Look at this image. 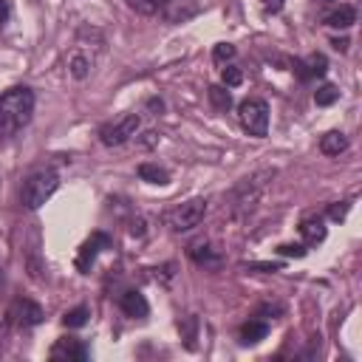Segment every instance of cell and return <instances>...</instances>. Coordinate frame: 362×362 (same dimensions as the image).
<instances>
[{
  "label": "cell",
  "mask_w": 362,
  "mask_h": 362,
  "mask_svg": "<svg viewBox=\"0 0 362 362\" xmlns=\"http://www.w3.org/2000/svg\"><path fill=\"white\" fill-rule=\"evenodd\" d=\"M206 96H209V102H212L215 110H229V105H232V96H229L226 85H209Z\"/></svg>",
  "instance_id": "obj_18"
},
{
  "label": "cell",
  "mask_w": 362,
  "mask_h": 362,
  "mask_svg": "<svg viewBox=\"0 0 362 362\" xmlns=\"http://www.w3.org/2000/svg\"><path fill=\"white\" fill-rule=\"evenodd\" d=\"M280 6H283V0H266V8H269V11H277Z\"/></svg>",
  "instance_id": "obj_30"
},
{
  "label": "cell",
  "mask_w": 362,
  "mask_h": 362,
  "mask_svg": "<svg viewBox=\"0 0 362 362\" xmlns=\"http://www.w3.org/2000/svg\"><path fill=\"white\" fill-rule=\"evenodd\" d=\"M266 334H269V325H266L263 320H249V322L240 328V339H243L246 345H252V342H260Z\"/></svg>",
  "instance_id": "obj_17"
},
{
  "label": "cell",
  "mask_w": 362,
  "mask_h": 362,
  "mask_svg": "<svg viewBox=\"0 0 362 362\" xmlns=\"http://www.w3.org/2000/svg\"><path fill=\"white\" fill-rule=\"evenodd\" d=\"M8 14H11L8 0H0V23H6V20H8Z\"/></svg>",
  "instance_id": "obj_28"
},
{
  "label": "cell",
  "mask_w": 362,
  "mask_h": 362,
  "mask_svg": "<svg viewBox=\"0 0 362 362\" xmlns=\"http://www.w3.org/2000/svg\"><path fill=\"white\" fill-rule=\"evenodd\" d=\"M189 257H192L198 266H204V269H218V266H221V255H218L209 243H192V246H189Z\"/></svg>",
  "instance_id": "obj_11"
},
{
  "label": "cell",
  "mask_w": 362,
  "mask_h": 362,
  "mask_svg": "<svg viewBox=\"0 0 362 362\" xmlns=\"http://www.w3.org/2000/svg\"><path fill=\"white\" fill-rule=\"evenodd\" d=\"M57 187H59V175L54 170H37L23 181L20 201L25 209H40L57 192Z\"/></svg>",
  "instance_id": "obj_2"
},
{
  "label": "cell",
  "mask_w": 362,
  "mask_h": 362,
  "mask_svg": "<svg viewBox=\"0 0 362 362\" xmlns=\"http://www.w3.org/2000/svg\"><path fill=\"white\" fill-rule=\"evenodd\" d=\"M325 3H331V0H325Z\"/></svg>",
  "instance_id": "obj_32"
},
{
  "label": "cell",
  "mask_w": 362,
  "mask_h": 362,
  "mask_svg": "<svg viewBox=\"0 0 362 362\" xmlns=\"http://www.w3.org/2000/svg\"><path fill=\"white\" fill-rule=\"evenodd\" d=\"M164 3L167 0H127V6L133 8V11H139V14H156L158 8H164Z\"/></svg>",
  "instance_id": "obj_21"
},
{
  "label": "cell",
  "mask_w": 362,
  "mask_h": 362,
  "mask_svg": "<svg viewBox=\"0 0 362 362\" xmlns=\"http://www.w3.org/2000/svg\"><path fill=\"white\" fill-rule=\"evenodd\" d=\"M88 317H90V311H88L85 305H76V308H71V311L62 314V322H65L68 328H82V325L88 322Z\"/></svg>",
  "instance_id": "obj_19"
},
{
  "label": "cell",
  "mask_w": 362,
  "mask_h": 362,
  "mask_svg": "<svg viewBox=\"0 0 362 362\" xmlns=\"http://www.w3.org/2000/svg\"><path fill=\"white\" fill-rule=\"evenodd\" d=\"M277 252H280V255H294V257H303L308 249H305V243H283V246H277Z\"/></svg>",
  "instance_id": "obj_25"
},
{
  "label": "cell",
  "mask_w": 362,
  "mask_h": 362,
  "mask_svg": "<svg viewBox=\"0 0 362 362\" xmlns=\"http://www.w3.org/2000/svg\"><path fill=\"white\" fill-rule=\"evenodd\" d=\"M331 45H334V48H337V51H345V48H348V40H334V42H331Z\"/></svg>",
  "instance_id": "obj_31"
},
{
  "label": "cell",
  "mask_w": 362,
  "mask_h": 362,
  "mask_svg": "<svg viewBox=\"0 0 362 362\" xmlns=\"http://www.w3.org/2000/svg\"><path fill=\"white\" fill-rule=\"evenodd\" d=\"M119 305H122V311H124L127 317H133V320H141V317H147V311H150L144 294H139V291H124V294L119 297Z\"/></svg>",
  "instance_id": "obj_9"
},
{
  "label": "cell",
  "mask_w": 362,
  "mask_h": 362,
  "mask_svg": "<svg viewBox=\"0 0 362 362\" xmlns=\"http://www.w3.org/2000/svg\"><path fill=\"white\" fill-rule=\"evenodd\" d=\"M204 215H206V198H192L167 215V226L173 232H187V229H195L204 221Z\"/></svg>",
  "instance_id": "obj_3"
},
{
  "label": "cell",
  "mask_w": 362,
  "mask_h": 362,
  "mask_svg": "<svg viewBox=\"0 0 362 362\" xmlns=\"http://www.w3.org/2000/svg\"><path fill=\"white\" fill-rule=\"evenodd\" d=\"M322 23L331 25V28H348V25L356 23V11H354V6H339V8H334L331 14H325Z\"/></svg>",
  "instance_id": "obj_14"
},
{
  "label": "cell",
  "mask_w": 362,
  "mask_h": 362,
  "mask_svg": "<svg viewBox=\"0 0 362 362\" xmlns=\"http://www.w3.org/2000/svg\"><path fill=\"white\" fill-rule=\"evenodd\" d=\"M88 68H90V62H88L82 54H76V57L71 59V76H74V79H85V76H88Z\"/></svg>",
  "instance_id": "obj_24"
},
{
  "label": "cell",
  "mask_w": 362,
  "mask_h": 362,
  "mask_svg": "<svg viewBox=\"0 0 362 362\" xmlns=\"http://www.w3.org/2000/svg\"><path fill=\"white\" fill-rule=\"evenodd\" d=\"M167 20L170 23H178V20H187L198 11V0H167Z\"/></svg>",
  "instance_id": "obj_13"
},
{
  "label": "cell",
  "mask_w": 362,
  "mask_h": 362,
  "mask_svg": "<svg viewBox=\"0 0 362 362\" xmlns=\"http://www.w3.org/2000/svg\"><path fill=\"white\" fill-rule=\"evenodd\" d=\"M337 99H339L337 85H322V88H317V93H314V102H317L320 107H328V105H334Z\"/></svg>",
  "instance_id": "obj_20"
},
{
  "label": "cell",
  "mask_w": 362,
  "mask_h": 362,
  "mask_svg": "<svg viewBox=\"0 0 362 362\" xmlns=\"http://www.w3.org/2000/svg\"><path fill=\"white\" fill-rule=\"evenodd\" d=\"M232 57H235V45H229V42H218V45L212 48V59H215L218 65L229 62Z\"/></svg>",
  "instance_id": "obj_23"
},
{
  "label": "cell",
  "mask_w": 362,
  "mask_h": 362,
  "mask_svg": "<svg viewBox=\"0 0 362 362\" xmlns=\"http://www.w3.org/2000/svg\"><path fill=\"white\" fill-rule=\"evenodd\" d=\"M294 71L300 74V79H311V76H322L328 71V59L322 54H311L305 62H294Z\"/></svg>",
  "instance_id": "obj_10"
},
{
  "label": "cell",
  "mask_w": 362,
  "mask_h": 362,
  "mask_svg": "<svg viewBox=\"0 0 362 362\" xmlns=\"http://www.w3.org/2000/svg\"><path fill=\"white\" fill-rule=\"evenodd\" d=\"M240 124L249 136L263 139L269 133V105L263 99H246L240 102Z\"/></svg>",
  "instance_id": "obj_4"
},
{
  "label": "cell",
  "mask_w": 362,
  "mask_h": 362,
  "mask_svg": "<svg viewBox=\"0 0 362 362\" xmlns=\"http://www.w3.org/2000/svg\"><path fill=\"white\" fill-rule=\"evenodd\" d=\"M221 79H223L226 88H238V85L243 82V71H240L238 65H226L223 74H221Z\"/></svg>",
  "instance_id": "obj_22"
},
{
  "label": "cell",
  "mask_w": 362,
  "mask_h": 362,
  "mask_svg": "<svg viewBox=\"0 0 362 362\" xmlns=\"http://www.w3.org/2000/svg\"><path fill=\"white\" fill-rule=\"evenodd\" d=\"M348 215V201H342V204H331V209H328V218L331 221H342Z\"/></svg>",
  "instance_id": "obj_26"
},
{
  "label": "cell",
  "mask_w": 362,
  "mask_h": 362,
  "mask_svg": "<svg viewBox=\"0 0 362 362\" xmlns=\"http://www.w3.org/2000/svg\"><path fill=\"white\" fill-rule=\"evenodd\" d=\"M300 235H303L305 246L322 243V240H325V223H322V218H305V221L300 223Z\"/></svg>",
  "instance_id": "obj_12"
},
{
  "label": "cell",
  "mask_w": 362,
  "mask_h": 362,
  "mask_svg": "<svg viewBox=\"0 0 362 362\" xmlns=\"http://www.w3.org/2000/svg\"><path fill=\"white\" fill-rule=\"evenodd\" d=\"M34 113V90L25 85L8 88L0 93V136H14L31 122Z\"/></svg>",
  "instance_id": "obj_1"
},
{
  "label": "cell",
  "mask_w": 362,
  "mask_h": 362,
  "mask_svg": "<svg viewBox=\"0 0 362 362\" xmlns=\"http://www.w3.org/2000/svg\"><path fill=\"white\" fill-rule=\"evenodd\" d=\"M136 130H139V113H124L122 119L102 124L99 127V139H102L105 147H119L130 136H136Z\"/></svg>",
  "instance_id": "obj_5"
},
{
  "label": "cell",
  "mask_w": 362,
  "mask_h": 362,
  "mask_svg": "<svg viewBox=\"0 0 362 362\" xmlns=\"http://www.w3.org/2000/svg\"><path fill=\"white\" fill-rule=\"evenodd\" d=\"M246 269H260V272H280V263H249Z\"/></svg>",
  "instance_id": "obj_27"
},
{
  "label": "cell",
  "mask_w": 362,
  "mask_h": 362,
  "mask_svg": "<svg viewBox=\"0 0 362 362\" xmlns=\"http://www.w3.org/2000/svg\"><path fill=\"white\" fill-rule=\"evenodd\" d=\"M8 317L20 328H31V325H40L42 322V308L34 300H14L11 308H8Z\"/></svg>",
  "instance_id": "obj_6"
},
{
  "label": "cell",
  "mask_w": 362,
  "mask_h": 362,
  "mask_svg": "<svg viewBox=\"0 0 362 362\" xmlns=\"http://www.w3.org/2000/svg\"><path fill=\"white\" fill-rule=\"evenodd\" d=\"M147 107H150V110H156V113H161V110H164V102H161V99H150V102H147Z\"/></svg>",
  "instance_id": "obj_29"
},
{
  "label": "cell",
  "mask_w": 362,
  "mask_h": 362,
  "mask_svg": "<svg viewBox=\"0 0 362 362\" xmlns=\"http://www.w3.org/2000/svg\"><path fill=\"white\" fill-rule=\"evenodd\" d=\"M107 246H110V238H107L105 232H93V235L82 243V249H79V255H76V269H79V272H90V266H93L99 249H107Z\"/></svg>",
  "instance_id": "obj_7"
},
{
  "label": "cell",
  "mask_w": 362,
  "mask_h": 362,
  "mask_svg": "<svg viewBox=\"0 0 362 362\" xmlns=\"http://www.w3.org/2000/svg\"><path fill=\"white\" fill-rule=\"evenodd\" d=\"M345 147H348V139H345V133H339V130H331V133H325V136L320 139V150H322L325 156H339Z\"/></svg>",
  "instance_id": "obj_15"
},
{
  "label": "cell",
  "mask_w": 362,
  "mask_h": 362,
  "mask_svg": "<svg viewBox=\"0 0 362 362\" xmlns=\"http://www.w3.org/2000/svg\"><path fill=\"white\" fill-rule=\"evenodd\" d=\"M139 178L147 181V184H158V187H164V184L170 181V173H167L164 167L147 161V164H139Z\"/></svg>",
  "instance_id": "obj_16"
},
{
  "label": "cell",
  "mask_w": 362,
  "mask_h": 362,
  "mask_svg": "<svg viewBox=\"0 0 362 362\" xmlns=\"http://www.w3.org/2000/svg\"><path fill=\"white\" fill-rule=\"evenodd\" d=\"M51 359H68V362L76 359V362H82V359H88V348H85L76 337H62V339L54 342Z\"/></svg>",
  "instance_id": "obj_8"
}]
</instances>
